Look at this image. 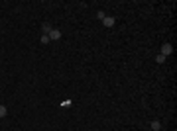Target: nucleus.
Masks as SVG:
<instances>
[{
  "instance_id": "obj_1",
  "label": "nucleus",
  "mask_w": 177,
  "mask_h": 131,
  "mask_svg": "<svg viewBox=\"0 0 177 131\" xmlns=\"http://www.w3.org/2000/svg\"><path fill=\"white\" fill-rule=\"evenodd\" d=\"M173 53V45L171 43H163L161 45V51H159V55H163V57H167V55Z\"/></svg>"
},
{
  "instance_id": "obj_2",
  "label": "nucleus",
  "mask_w": 177,
  "mask_h": 131,
  "mask_svg": "<svg viewBox=\"0 0 177 131\" xmlns=\"http://www.w3.org/2000/svg\"><path fill=\"white\" fill-rule=\"evenodd\" d=\"M61 39V32L59 30H51L49 32V41H59Z\"/></svg>"
},
{
  "instance_id": "obj_3",
  "label": "nucleus",
  "mask_w": 177,
  "mask_h": 131,
  "mask_svg": "<svg viewBox=\"0 0 177 131\" xmlns=\"http://www.w3.org/2000/svg\"><path fill=\"white\" fill-rule=\"evenodd\" d=\"M53 28H51V24L49 22H44L42 24V32H44V35H49V32H51Z\"/></svg>"
},
{
  "instance_id": "obj_4",
  "label": "nucleus",
  "mask_w": 177,
  "mask_h": 131,
  "mask_svg": "<svg viewBox=\"0 0 177 131\" xmlns=\"http://www.w3.org/2000/svg\"><path fill=\"white\" fill-rule=\"evenodd\" d=\"M102 24H104L106 28H112V26H114V18H110V16H106V18L102 20Z\"/></svg>"
},
{
  "instance_id": "obj_5",
  "label": "nucleus",
  "mask_w": 177,
  "mask_h": 131,
  "mask_svg": "<svg viewBox=\"0 0 177 131\" xmlns=\"http://www.w3.org/2000/svg\"><path fill=\"white\" fill-rule=\"evenodd\" d=\"M8 116V108L6 106H0V118H6Z\"/></svg>"
},
{
  "instance_id": "obj_6",
  "label": "nucleus",
  "mask_w": 177,
  "mask_h": 131,
  "mask_svg": "<svg viewBox=\"0 0 177 131\" xmlns=\"http://www.w3.org/2000/svg\"><path fill=\"white\" fill-rule=\"evenodd\" d=\"M155 63H157V65L165 63V57H163V55H155Z\"/></svg>"
},
{
  "instance_id": "obj_7",
  "label": "nucleus",
  "mask_w": 177,
  "mask_h": 131,
  "mask_svg": "<svg viewBox=\"0 0 177 131\" xmlns=\"http://www.w3.org/2000/svg\"><path fill=\"white\" fill-rule=\"evenodd\" d=\"M152 129L159 131V129H161V123H159V121H152Z\"/></svg>"
},
{
  "instance_id": "obj_8",
  "label": "nucleus",
  "mask_w": 177,
  "mask_h": 131,
  "mask_svg": "<svg viewBox=\"0 0 177 131\" xmlns=\"http://www.w3.org/2000/svg\"><path fill=\"white\" fill-rule=\"evenodd\" d=\"M97 18H99V20H104V18H106V14H104L102 10H99V12H97Z\"/></svg>"
},
{
  "instance_id": "obj_9",
  "label": "nucleus",
  "mask_w": 177,
  "mask_h": 131,
  "mask_svg": "<svg viewBox=\"0 0 177 131\" xmlns=\"http://www.w3.org/2000/svg\"><path fill=\"white\" fill-rule=\"evenodd\" d=\"M42 43H49V35H42Z\"/></svg>"
}]
</instances>
